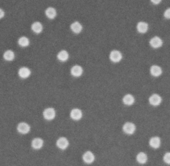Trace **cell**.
<instances>
[{
  "mask_svg": "<svg viewBox=\"0 0 170 166\" xmlns=\"http://www.w3.org/2000/svg\"><path fill=\"white\" fill-rule=\"evenodd\" d=\"M45 15H46L48 19H55V17L57 16V11H56V9L54 7H47L46 9Z\"/></svg>",
  "mask_w": 170,
  "mask_h": 166,
  "instance_id": "19",
  "label": "cell"
},
{
  "mask_svg": "<svg viewBox=\"0 0 170 166\" xmlns=\"http://www.w3.org/2000/svg\"><path fill=\"white\" fill-rule=\"evenodd\" d=\"M3 58L7 61H11L15 58V53L11 50H7L3 53Z\"/></svg>",
  "mask_w": 170,
  "mask_h": 166,
  "instance_id": "22",
  "label": "cell"
},
{
  "mask_svg": "<svg viewBox=\"0 0 170 166\" xmlns=\"http://www.w3.org/2000/svg\"><path fill=\"white\" fill-rule=\"evenodd\" d=\"M19 76H20L21 79H27V78L31 75V71L30 69H28L27 67H21L19 69L18 71Z\"/></svg>",
  "mask_w": 170,
  "mask_h": 166,
  "instance_id": "10",
  "label": "cell"
},
{
  "mask_svg": "<svg viewBox=\"0 0 170 166\" xmlns=\"http://www.w3.org/2000/svg\"><path fill=\"white\" fill-rule=\"evenodd\" d=\"M150 1L154 5H158L159 3H161L162 0H150Z\"/></svg>",
  "mask_w": 170,
  "mask_h": 166,
  "instance_id": "26",
  "label": "cell"
},
{
  "mask_svg": "<svg viewBox=\"0 0 170 166\" xmlns=\"http://www.w3.org/2000/svg\"><path fill=\"white\" fill-rule=\"evenodd\" d=\"M71 29L73 33L79 34L82 30V26L79 22L75 21L71 25Z\"/></svg>",
  "mask_w": 170,
  "mask_h": 166,
  "instance_id": "18",
  "label": "cell"
},
{
  "mask_svg": "<svg viewBox=\"0 0 170 166\" xmlns=\"http://www.w3.org/2000/svg\"><path fill=\"white\" fill-rule=\"evenodd\" d=\"M71 118L74 120H79L82 116V112L79 108H74L71 112Z\"/></svg>",
  "mask_w": 170,
  "mask_h": 166,
  "instance_id": "12",
  "label": "cell"
},
{
  "mask_svg": "<svg viewBox=\"0 0 170 166\" xmlns=\"http://www.w3.org/2000/svg\"><path fill=\"white\" fill-rule=\"evenodd\" d=\"M149 44L153 48H158L161 47L163 45V41L161 38H159L158 36H155L152 37L149 41Z\"/></svg>",
  "mask_w": 170,
  "mask_h": 166,
  "instance_id": "6",
  "label": "cell"
},
{
  "mask_svg": "<svg viewBox=\"0 0 170 166\" xmlns=\"http://www.w3.org/2000/svg\"><path fill=\"white\" fill-rule=\"evenodd\" d=\"M43 143H44V141H43V140L41 138H34L32 140L31 146L33 149L39 150L43 147Z\"/></svg>",
  "mask_w": 170,
  "mask_h": 166,
  "instance_id": "13",
  "label": "cell"
},
{
  "mask_svg": "<svg viewBox=\"0 0 170 166\" xmlns=\"http://www.w3.org/2000/svg\"><path fill=\"white\" fill-rule=\"evenodd\" d=\"M57 146L61 150H65L69 145V141L65 137L59 138L57 141Z\"/></svg>",
  "mask_w": 170,
  "mask_h": 166,
  "instance_id": "8",
  "label": "cell"
},
{
  "mask_svg": "<svg viewBox=\"0 0 170 166\" xmlns=\"http://www.w3.org/2000/svg\"><path fill=\"white\" fill-rule=\"evenodd\" d=\"M122 130L125 134L128 135H132L134 134L136 130V127L132 122H126L123 125Z\"/></svg>",
  "mask_w": 170,
  "mask_h": 166,
  "instance_id": "1",
  "label": "cell"
},
{
  "mask_svg": "<svg viewBox=\"0 0 170 166\" xmlns=\"http://www.w3.org/2000/svg\"><path fill=\"white\" fill-rule=\"evenodd\" d=\"M69 53H68L65 50H62L57 54V58L61 62H65L68 59H69Z\"/></svg>",
  "mask_w": 170,
  "mask_h": 166,
  "instance_id": "20",
  "label": "cell"
},
{
  "mask_svg": "<svg viewBox=\"0 0 170 166\" xmlns=\"http://www.w3.org/2000/svg\"><path fill=\"white\" fill-rule=\"evenodd\" d=\"M137 30L140 33H145L148 30V24L144 21H140L137 24Z\"/></svg>",
  "mask_w": 170,
  "mask_h": 166,
  "instance_id": "16",
  "label": "cell"
},
{
  "mask_svg": "<svg viewBox=\"0 0 170 166\" xmlns=\"http://www.w3.org/2000/svg\"><path fill=\"white\" fill-rule=\"evenodd\" d=\"M17 131L20 134H26L30 132V126L25 122H21L19 123L17 126Z\"/></svg>",
  "mask_w": 170,
  "mask_h": 166,
  "instance_id": "5",
  "label": "cell"
},
{
  "mask_svg": "<svg viewBox=\"0 0 170 166\" xmlns=\"http://www.w3.org/2000/svg\"><path fill=\"white\" fill-rule=\"evenodd\" d=\"M94 154L90 152V151H87L83 155H82V159L84 162L88 164H90L93 163L94 161Z\"/></svg>",
  "mask_w": 170,
  "mask_h": 166,
  "instance_id": "7",
  "label": "cell"
},
{
  "mask_svg": "<svg viewBox=\"0 0 170 166\" xmlns=\"http://www.w3.org/2000/svg\"><path fill=\"white\" fill-rule=\"evenodd\" d=\"M136 160L140 164H146L148 162V155L145 153L141 152L136 155Z\"/></svg>",
  "mask_w": 170,
  "mask_h": 166,
  "instance_id": "17",
  "label": "cell"
},
{
  "mask_svg": "<svg viewBox=\"0 0 170 166\" xmlns=\"http://www.w3.org/2000/svg\"><path fill=\"white\" fill-rule=\"evenodd\" d=\"M163 162L168 165H170V152H167L164 154Z\"/></svg>",
  "mask_w": 170,
  "mask_h": 166,
  "instance_id": "24",
  "label": "cell"
},
{
  "mask_svg": "<svg viewBox=\"0 0 170 166\" xmlns=\"http://www.w3.org/2000/svg\"><path fill=\"white\" fill-rule=\"evenodd\" d=\"M163 16L166 19H170V8H168L164 12Z\"/></svg>",
  "mask_w": 170,
  "mask_h": 166,
  "instance_id": "25",
  "label": "cell"
},
{
  "mask_svg": "<svg viewBox=\"0 0 170 166\" xmlns=\"http://www.w3.org/2000/svg\"><path fill=\"white\" fill-rule=\"evenodd\" d=\"M122 102H123V103H124L125 105H127V106H132V104H134V102H135L134 97L132 95H130V94L126 95L123 97Z\"/></svg>",
  "mask_w": 170,
  "mask_h": 166,
  "instance_id": "15",
  "label": "cell"
},
{
  "mask_svg": "<svg viewBox=\"0 0 170 166\" xmlns=\"http://www.w3.org/2000/svg\"><path fill=\"white\" fill-rule=\"evenodd\" d=\"M83 72V69L80 65H74L71 68V73L75 77H79Z\"/></svg>",
  "mask_w": 170,
  "mask_h": 166,
  "instance_id": "11",
  "label": "cell"
},
{
  "mask_svg": "<svg viewBox=\"0 0 170 166\" xmlns=\"http://www.w3.org/2000/svg\"><path fill=\"white\" fill-rule=\"evenodd\" d=\"M149 144L154 149H158L160 147L161 145V140L158 136H154L151 138L149 141Z\"/></svg>",
  "mask_w": 170,
  "mask_h": 166,
  "instance_id": "9",
  "label": "cell"
},
{
  "mask_svg": "<svg viewBox=\"0 0 170 166\" xmlns=\"http://www.w3.org/2000/svg\"><path fill=\"white\" fill-rule=\"evenodd\" d=\"M150 73L152 76L157 77L162 74V69L158 65H152L150 68Z\"/></svg>",
  "mask_w": 170,
  "mask_h": 166,
  "instance_id": "14",
  "label": "cell"
},
{
  "mask_svg": "<svg viewBox=\"0 0 170 166\" xmlns=\"http://www.w3.org/2000/svg\"><path fill=\"white\" fill-rule=\"evenodd\" d=\"M122 58V55L120 51L118 50H113L110 53V59L113 62H118Z\"/></svg>",
  "mask_w": 170,
  "mask_h": 166,
  "instance_id": "2",
  "label": "cell"
},
{
  "mask_svg": "<svg viewBox=\"0 0 170 166\" xmlns=\"http://www.w3.org/2000/svg\"><path fill=\"white\" fill-rule=\"evenodd\" d=\"M162 97L158 94H153L149 98V104L153 106H159L162 103Z\"/></svg>",
  "mask_w": 170,
  "mask_h": 166,
  "instance_id": "3",
  "label": "cell"
},
{
  "mask_svg": "<svg viewBox=\"0 0 170 166\" xmlns=\"http://www.w3.org/2000/svg\"><path fill=\"white\" fill-rule=\"evenodd\" d=\"M43 25L39 21H36V22H34L32 25H31V29L32 31L35 33H41L43 31Z\"/></svg>",
  "mask_w": 170,
  "mask_h": 166,
  "instance_id": "21",
  "label": "cell"
},
{
  "mask_svg": "<svg viewBox=\"0 0 170 166\" xmlns=\"http://www.w3.org/2000/svg\"><path fill=\"white\" fill-rule=\"evenodd\" d=\"M5 16V12L2 8H0V19H2Z\"/></svg>",
  "mask_w": 170,
  "mask_h": 166,
  "instance_id": "27",
  "label": "cell"
},
{
  "mask_svg": "<svg viewBox=\"0 0 170 166\" xmlns=\"http://www.w3.org/2000/svg\"><path fill=\"white\" fill-rule=\"evenodd\" d=\"M18 44L21 47H27L30 45V40L27 37L23 36L18 39Z\"/></svg>",
  "mask_w": 170,
  "mask_h": 166,
  "instance_id": "23",
  "label": "cell"
},
{
  "mask_svg": "<svg viewBox=\"0 0 170 166\" xmlns=\"http://www.w3.org/2000/svg\"><path fill=\"white\" fill-rule=\"evenodd\" d=\"M56 116L55 110L53 108H47L43 111V116L47 120H52Z\"/></svg>",
  "mask_w": 170,
  "mask_h": 166,
  "instance_id": "4",
  "label": "cell"
}]
</instances>
